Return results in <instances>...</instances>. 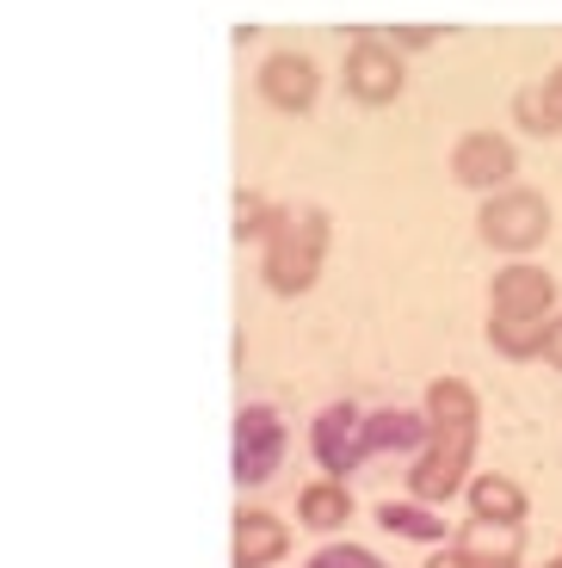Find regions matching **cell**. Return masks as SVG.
<instances>
[{
    "mask_svg": "<svg viewBox=\"0 0 562 568\" xmlns=\"http://www.w3.org/2000/svg\"><path fill=\"white\" fill-rule=\"evenodd\" d=\"M501 568H520V562H501Z\"/></svg>",
    "mask_w": 562,
    "mask_h": 568,
    "instance_id": "obj_22",
    "label": "cell"
},
{
    "mask_svg": "<svg viewBox=\"0 0 562 568\" xmlns=\"http://www.w3.org/2000/svg\"><path fill=\"white\" fill-rule=\"evenodd\" d=\"M279 223V204H267L260 192H235V242H267Z\"/></svg>",
    "mask_w": 562,
    "mask_h": 568,
    "instance_id": "obj_17",
    "label": "cell"
},
{
    "mask_svg": "<svg viewBox=\"0 0 562 568\" xmlns=\"http://www.w3.org/2000/svg\"><path fill=\"white\" fill-rule=\"evenodd\" d=\"M303 568H383V562L371 550H359V544H334V550H315Z\"/></svg>",
    "mask_w": 562,
    "mask_h": 568,
    "instance_id": "obj_19",
    "label": "cell"
},
{
    "mask_svg": "<svg viewBox=\"0 0 562 568\" xmlns=\"http://www.w3.org/2000/svg\"><path fill=\"white\" fill-rule=\"evenodd\" d=\"M426 568H476V562L464 550H439V556H426Z\"/></svg>",
    "mask_w": 562,
    "mask_h": 568,
    "instance_id": "obj_21",
    "label": "cell"
},
{
    "mask_svg": "<svg viewBox=\"0 0 562 568\" xmlns=\"http://www.w3.org/2000/svg\"><path fill=\"white\" fill-rule=\"evenodd\" d=\"M408 81V62L390 38H359L347 50V93L359 105H390Z\"/></svg>",
    "mask_w": 562,
    "mask_h": 568,
    "instance_id": "obj_7",
    "label": "cell"
},
{
    "mask_svg": "<svg viewBox=\"0 0 562 568\" xmlns=\"http://www.w3.org/2000/svg\"><path fill=\"white\" fill-rule=\"evenodd\" d=\"M291 550V531H284V519H272V513L248 507L235 513V568H272L279 556Z\"/></svg>",
    "mask_w": 562,
    "mask_h": 568,
    "instance_id": "obj_10",
    "label": "cell"
},
{
    "mask_svg": "<svg viewBox=\"0 0 562 568\" xmlns=\"http://www.w3.org/2000/svg\"><path fill=\"white\" fill-rule=\"evenodd\" d=\"M297 519L310 531H340L352 519V495H347V483H334V476H322V483H310L303 488V500H297Z\"/></svg>",
    "mask_w": 562,
    "mask_h": 568,
    "instance_id": "obj_15",
    "label": "cell"
},
{
    "mask_svg": "<svg viewBox=\"0 0 562 568\" xmlns=\"http://www.w3.org/2000/svg\"><path fill=\"white\" fill-rule=\"evenodd\" d=\"M550 303H556V284H550V272L532 266V260L501 266V272H494V284H489V315H494V322L544 327L550 322Z\"/></svg>",
    "mask_w": 562,
    "mask_h": 568,
    "instance_id": "obj_4",
    "label": "cell"
},
{
    "mask_svg": "<svg viewBox=\"0 0 562 568\" xmlns=\"http://www.w3.org/2000/svg\"><path fill=\"white\" fill-rule=\"evenodd\" d=\"M284 457V420L267 408V402H248V408L235 414V457H229V469H235L241 488H260L279 469Z\"/></svg>",
    "mask_w": 562,
    "mask_h": 568,
    "instance_id": "obj_5",
    "label": "cell"
},
{
    "mask_svg": "<svg viewBox=\"0 0 562 568\" xmlns=\"http://www.w3.org/2000/svg\"><path fill=\"white\" fill-rule=\"evenodd\" d=\"M458 550L470 556L476 568H501V562H520V526H494V519H470L458 531Z\"/></svg>",
    "mask_w": 562,
    "mask_h": 568,
    "instance_id": "obj_14",
    "label": "cell"
},
{
    "mask_svg": "<svg viewBox=\"0 0 562 568\" xmlns=\"http://www.w3.org/2000/svg\"><path fill=\"white\" fill-rule=\"evenodd\" d=\"M476 229H482V242H489L494 254H532V247L550 235V199H544V192H532V185L489 192Z\"/></svg>",
    "mask_w": 562,
    "mask_h": 568,
    "instance_id": "obj_3",
    "label": "cell"
},
{
    "mask_svg": "<svg viewBox=\"0 0 562 568\" xmlns=\"http://www.w3.org/2000/svg\"><path fill=\"white\" fill-rule=\"evenodd\" d=\"M378 526L395 531V538H421V544H439V538H445V519H439V513H426L421 500H383V507H378Z\"/></svg>",
    "mask_w": 562,
    "mask_h": 568,
    "instance_id": "obj_16",
    "label": "cell"
},
{
    "mask_svg": "<svg viewBox=\"0 0 562 568\" xmlns=\"http://www.w3.org/2000/svg\"><path fill=\"white\" fill-rule=\"evenodd\" d=\"M489 346L501 358H538V346H544V327H525V322H494L489 315Z\"/></svg>",
    "mask_w": 562,
    "mask_h": 568,
    "instance_id": "obj_18",
    "label": "cell"
},
{
    "mask_svg": "<svg viewBox=\"0 0 562 568\" xmlns=\"http://www.w3.org/2000/svg\"><path fill=\"white\" fill-rule=\"evenodd\" d=\"M550 568H562V556H556V562H550Z\"/></svg>",
    "mask_w": 562,
    "mask_h": 568,
    "instance_id": "obj_23",
    "label": "cell"
},
{
    "mask_svg": "<svg viewBox=\"0 0 562 568\" xmlns=\"http://www.w3.org/2000/svg\"><path fill=\"white\" fill-rule=\"evenodd\" d=\"M365 439H371V452H426L433 426H426V414L378 408V414H365Z\"/></svg>",
    "mask_w": 562,
    "mask_h": 568,
    "instance_id": "obj_11",
    "label": "cell"
},
{
    "mask_svg": "<svg viewBox=\"0 0 562 568\" xmlns=\"http://www.w3.org/2000/svg\"><path fill=\"white\" fill-rule=\"evenodd\" d=\"M513 118H520L532 136H556V130H562V62H556V69H550L538 87H520Z\"/></svg>",
    "mask_w": 562,
    "mask_h": 568,
    "instance_id": "obj_12",
    "label": "cell"
},
{
    "mask_svg": "<svg viewBox=\"0 0 562 568\" xmlns=\"http://www.w3.org/2000/svg\"><path fill=\"white\" fill-rule=\"evenodd\" d=\"M310 445H315V464H322L334 483H347L352 469L371 457L365 414L352 408V402H334V408H322V414H315V426H310Z\"/></svg>",
    "mask_w": 562,
    "mask_h": 568,
    "instance_id": "obj_6",
    "label": "cell"
},
{
    "mask_svg": "<svg viewBox=\"0 0 562 568\" xmlns=\"http://www.w3.org/2000/svg\"><path fill=\"white\" fill-rule=\"evenodd\" d=\"M328 254V216L315 204H279V223L267 235V284L279 297H303L322 278Z\"/></svg>",
    "mask_w": 562,
    "mask_h": 568,
    "instance_id": "obj_2",
    "label": "cell"
},
{
    "mask_svg": "<svg viewBox=\"0 0 562 568\" xmlns=\"http://www.w3.org/2000/svg\"><path fill=\"white\" fill-rule=\"evenodd\" d=\"M470 519H494V526H525V495L513 476H476L470 483Z\"/></svg>",
    "mask_w": 562,
    "mask_h": 568,
    "instance_id": "obj_13",
    "label": "cell"
},
{
    "mask_svg": "<svg viewBox=\"0 0 562 568\" xmlns=\"http://www.w3.org/2000/svg\"><path fill=\"white\" fill-rule=\"evenodd\" d=\"M315 93H322V74L303 50H272L260 62V100L279 105V112H310Z\"/></svg>",
    "mask_w": 562,
    "mask_h": 568,
    "instance_id": "obj_9",
    "label": "cell"
},
{
    "mask_svg": "<svg viewBox=\"0 0 562 568\" xmlns=\"http://www.w3.org/2000/svg\"><path fill=\"white\" fill-rule=\"evenodd\" d=\"M513 168H520V155H513V142H506L501 130H470V136L451 149V173L464 185H476V192H506Z\"/></svg>",
    "mask_w": 562,
    "mask_h": 568,
    "instance_id": "obj_8",
    "label": "cell"
},
{
    "mask_svg": "<svg viewBox=\"0 0 562 568\" xmlns=\"http://www.w3.org/2000/svg\"><path fill=\"white\" fill-rule=\"evenodd\" d=\"M426 426H433V439H426V452L408 469V488H414L421 507H433V500L458 495V483L470 476L476 426H482L476 389H470L464 377H439V384L426 389Z\"/></svg>",
    "mask_w": 562,
    "mask_h": 568,
    "instance_id": "obj_1",
    "label": "cell"
},
{
    "mask_svg": "<svg viewBox=\"0 0 562 568\" xmlns=\"http://www.w3.org/2000/svg\"><path fill=\"white\" fill-rule=\"evenodd\" d=\"M538 358L562 371V315H550V322H544V346H538Z\"/></svg>",
    "mask_w": 562,
    "mask_h": 568,
    "instance_id": "obj_20",
    "label": "cell"
}]
</instances>
